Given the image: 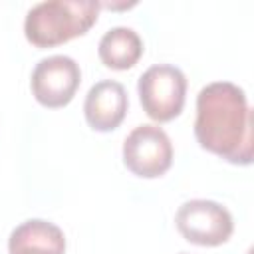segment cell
<instances>
[{"label": "cell", "instance_id": "1", "mask_svg": "<svg viewBox=\"0 0 254 254\" xmlns=\"http://www.w3.org/2000/svg\"><path fill=\"white\" fill-rule=\"evenodd\" d=\"M194 137L208 153L232 165H250L254 127L244 89L230 81L204 85L196 95Z\"/></svg>", "mask_w": 254, "mask_h": 254}, {"label": "cell", "instance_id": "2", "mask_svg": "<svg viewBox=\"0 0 254 254\" xmlns=\"http://www.w3.org/2000/svg\"><path fill=\"white\" fill-rule=\"evenodd\" d=\"M101 4L93 0H48L32 6L24 34L36 48H54L83 36L95 22Z\"/></svg>", "mask_w": 254, "mask_h": 254}, {"label": "cell", "instance_id": "3", "mask_svg": "<svg viewBox=\"0 0 254 254\" xmlns=\"http://www.w3.org/2000/svg\"><path fill=\"white\" fill-rule=\"evenodd\" d=\"M137 91L145 113L151 119L165 123L183 111L187 77L179 67L171 64H157L143 71L137 83Z\"/></svg>", "mask_w": 254, "mask_h": 254}, {"label": "cell", "instance_id": "4", "mask_svg": "<svg viewBox=\"0 0 254 254\" xmlns=\"http://www.w3.org/2000/svg\"><path fill=\"white\" fill-rule=\"evenodd\" d=\"M175 224L185 240L198 246H220L234 230L228 208L206 198L183 202L175 214Z\"/></svg>", "mask_w": 254, "mask_h": 254}, {"label": "cell", "instance_id": "5", "mask_svg": "<svg viewBox=\"0 0 254 254\" xmlns=\"http://www.w3.org/2000/svg\"><path fill=\"white\" fill-rule=\"evenodd\" d=\"M125 167L143 179H155L169 171L173 163V145L169 135L153 123L135 127L123 141Z\"/></svg>", "mask_w": 254, "mask_h": 254}, {"label": "cell", "instance_id": "6", "mask_svg": "<svg viewBox=\"0 0 254 254\" xmlns=\"http://www.w3.org/2000/svg\"><path fill=\"white\" fill-rule=\"evenodd\" d=\"M81 83V69L77 62L65 54H54L42 58L30 79L36 101L44 107L58 109L67 105Z\"/></svg>", "mask_w": 254, "mask_h": 254}, {"label": "cell", "instance_id": "7", "mask_svg": "<svg viewBox=\"0 0 254 254\" xmlns=\"http://www.w3.org/2000/svg\"><path fill=\"white\" fill-rule=\"evenodd\" d=\"M127 91L119 81L103 79L89 87L85 101H83V113L85 121L95 131H113L119 127V123L125 119L127 113Z\"/></svg>", "mask_w": 254, "mask_h": 254}, {"label": "cell", "instance_id": "8", "mask_svg": "<svg viewBox=\"0 0 254 254\" xmlns=\"http://www.w3.org/2000/svg\"><path fill=\"white\" fill-rule=\"evenodd\" d=\"M10 254H64L65 236L54 222L32 218L18 224L8 238Z\"/></svg>", "mask_w": 254, "mask_h": 254}, {"label": "cell", "instance_id": "9", "mask_svg": "<svg viewBox=\"0 0 254 254\" xmlns=\"http://www.w3.org/2000/svg\"><path fill=\"white\" fill-rule=\"evenodd\" d=\"M99 60L111 69H129L143 56V40L133 28L115 26L107 30L97 46Z\"/></svg>", "mask_w": 254, "mask_h": 254}, {"label": "cell", "instance_id": "10", "mask_svg": "<svg viewBox=\"0 0 254 254\" xmlns=\"http://www.w3.org/2000/svg\"><path fill=\"white\" fill-rule=\"evenodd\" d=\"M179 254H187V252H179Z\"/></svg>", "mask_w": 254, "mask_h": 254}]
</instances>
